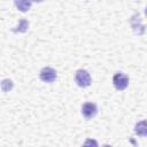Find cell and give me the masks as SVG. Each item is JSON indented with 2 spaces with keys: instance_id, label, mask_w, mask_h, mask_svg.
Returning a JSON list of instances; mask_svg holds the SVG:
<instances>
[{
  "instance_id": "7",
  "label": "cell",
  "mask_w": 147,
  "mask_h": 147,
  "mask_svg": "<svg viewBox=\"0 0 147 147\" xmlns=\"http://www.w3.org/2000/svg\"><path fill=\"white\" fill-rule=\"evenodd\" d=\"M134 132L138 136L146 137L147 136V124H146V121H141V122L137 123L136 126H134Z\"/></svg>"
},
{
  "instance_id": "10",
  "label": "cell",
  "mask_w": 147,
  "mask_h": 147,
  "mask_svg": "<svg viewBox=\"0 0 147 147\" xmlns=\"http://www.w3.org/2000/svg\"><path fill=\"white\" fill-rule=\"evenodd\" d=\"M32 1H34V2H41L42 0H32Z\"/></svg>"
},
{
  "instance_id": "8",
  "label": "cell",
  "mask_w": 147,
  "mask_h": 147,
  "mask_svg": "<svg viewBox=\"0 0 147 147\" xmlns=\"http://www.w3.org/2000/svg\"><path fill=\"white\" fill-rule=\"evenodd\" d=\"M28 28H29V22L25 21V20H22V21H20V23L13 29V31H14V32H22V33H24V32L28 31Z\"/></svg>"
},
{
  "instance_id": "1",
  "label": "cell",
  "mask_w": 147,
  "mask_h": 147,
  "mask_svg": "<svg viewBox=\"0 0 147 147\" xmlns=\"http://www.w3.org/2000/svg\"><path fill=\"white\" fill-rule=\"evenodd\" d=\"M75 80L79 87H87L91 84V76L87 70L79 69L75 74Z\"/></svg>"
},
{
  "instance_id": "3",
  "label": "cell",
  "mask_w": 147,
  "mask_h": 147,
  "mask_svg": "<svg viewBox=\"0 0 147 147\" xmlns=\"http://www.w3.org/2000/svg\"><path fill=\"white\" fill-rule=\"evenodd\" d=\"M40 79L45 83H52L56 79V71L53 69V68H49V67H45L40 70Z\"/></svg>"
},
{
  "instance_id": "2",
  "label": "cell",
  "mask_w": 147,
  "mask_h": 147,
  "mask_svg": "<svg viewBox=\"0 0 147 147\" xmlns=\"http://www.w3.org/2000/svg\"><path fill=\"white\" fill-rule=\"evenodd\" d=\"M113 84L117 90L123 91L129 85V77L123 72H116L113 77Z\"/></svg>"
},
{
  "instance_id": "5",
  "label": "cell",
  "mask_w": 147,
  "mask_h": 147,
  "mask_svg": "<svg viewBox=\"0 0 147 147\" xmlns=\"http://www.w3.org/2000/svg\"><path fill=\"white\" fill-rule=\"evenodd\" d=\"M140 22H141V20H140V17H139L138 14H136V15H133L131 17V25L133 28L134 33H137V34H138V29H140L141 33H144V31H145V28H144V25Z\"/></svg>"
},
{
  "instance_id": "9",
  "label": "cell",
  "mask_w": 147,
  "mask_h": 147,
  "mask_svg": "<svg viewBox=\"0 0 147 147\" xmlns=\"http://www.w3.org/2000/svg\"><path fill=\"white\" fill-rule=\"evenodd\" d=\"M13 87H14V83L9 78H6L1 82V90L3 92H9L10 90H13Z\"/></svg>"
},
{
  "instance_id": "4",
  "label": "cell",
  "mask_w": 147,
  "mask_h": 147,
  "mask_svg": "<svg viewBox=\"0 0 147 147\" xmlns=\"http://www.w3.org/2000/svg\"><path fill=\"white\" fill-rule=\"evenodd\" d=\"M98 113V107L95 103L92 102H86L82 106V114L86 119H90L92 117H94Z\"/></svg>"
},
{
  "instance_id": "6",
  "label": "cell",
  "mask_w": 147,
  "mask_h": 147,
  "mask_svg": "<svg viewBox=\"0 0 147 147\" xmlns=\"http://www.w3.org/2000/svg\"><path fill=\"white\" fill-rule=\"evenodd\" d=\"M14 3L20 11L25 13L30 9V7L32 5V0H14Z\"/></svg>"
}]
</instances>
